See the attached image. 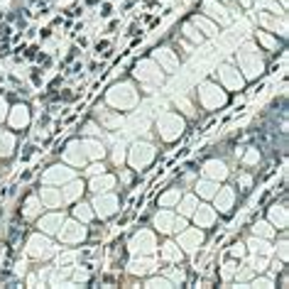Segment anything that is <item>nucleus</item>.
<instances>
[{
    "instance_id": "obj_1",
    "label": "nucleus",
    "mask_w": 289,
    "mask_h": 289,
    "mask_svg": "<svg viewBox=\"0 0 289 289\" xmlns=\"http://www.w3.org/2000/svg\"><path fill=\"white\" fill-rule=\"evenodd\" d=\"M199 98H201V103H204L206 108H216V106H223V103H225V93L218 88L216 83H204Z\"/></svg>"
},
{
    "instance_id": "obj_2",
    "label": "nucleus",
    "mask_w": 289,
    "mask_h": 289,
    "mask_svg": "<svg viewBox=\"0 0 289 289\" xmlns=\"http://www.w3.org/2000/svg\"><path fill=\"white\" fill-rule=\"evenodd\" d=\"M154 248H157V245H154V238H152V233H147V230L138 233V235L130 240V250H133V253H140V255L152 253Z\"/></svg>"
},
{
    "instance_id": "obj_3",
    "label": "nucleus",
    "mask_w": 289,
    "mask_h": 289,
    "mask_svg": "<svg viewBox=\"0 0 289 289\" xmlns=\"http://www.w3.org/2000/svg\"><path fill=\"white\" fill-rule=\"evenodd\" d=\"M30 253H32L35 257H49V255L54 253V248H52V243H49L47 238L35 235V238L30 240Z\"/></svg>"
},
{
    "instance_id": "obj_4",
    "label": "nucleus",
    "mask_w": 289,
    "mask_h": 289,
    "mask_svg": "<svg viewBox=\"0 0 289 289\" xmlns=\"http://www.w3.org/2000/svg\"><path fill=\"white\" fill-rule=\"evenodd\" d=\"M162 135L167 138V140H174L179 133H181V120L177 118V115H164L162 118Z\"/></svg>"
},
{
    "instance_id": "obj_5",
    "label": "nucleus",
    "mask_w": 289,
    "mask_h": 289,
    "mask_svg": "<svg viewBox=\"0 0 289 289\" xmlns=\"http://www.w3.org/2000/svg\"><path fill=\"white\" fill-rule=\"evenodd\" d=\"M152 157H154V149H152L149 144H138V147L133 149V154H130V162H133L135 167H143V164H147Z\"/></svg>"
},
{
    "instance_id": "obj_6",
    "label": "nucleus",
    "mask_w": 289,
    "mask_h": 289,
    "mask_svg": "<svg viewBox=\"0 0 289 289\" xmlns=\"http://www.w3.org/2000/svg\"><path fill=\"white\" fill-rule=\"evenodd\" d=\"M204 174H206V179H225L228 169L220 159H211V162L204 164Z\"/></svg>"
},
{
    "instance_id": "obj_7",
    "label": "nucleus",
    "mask_w": 289,
    "mask_h": 289,
    "mask_svg": "<svg viewBox=\"0 0 289 289\" xmlns=\"http://www.w3.org/2000/svg\"><path fill=\"white\" fill-rule=\"evenodd\" d=\"M96 211L101 218H108L115 211V196H98L96 199Z\"/></svg>"
},
{
    "instance_id": "obj_8",
    "label": "nucleus",
    "mask_w": 289,
    "mask_h": 289,
    "mask_svg": "<svg viewBox=\"0 0 289 289\" xmlns=\"http://www.w3.org/2000/svg\"><path fill=\"white\" fill-rule=\"evenodd\" d=\"M220 78L228 83V88H240L243 86V76L235 72V69H230V67H223L220 69Z\"/></svg>"
},
{
    "instance_id": "obj_9",
    "label": "nucleus",
    "mask_w": 289,
    "mask_h": 289,
    "mask_svg": "<svg viewBox=\"0 0 289 289\" xmlns=\"http://www.w3.org/2000/svg\"><path fill=\"white\" fill-rule=\"evenodd\" d=\"M154 225H157V230L169 233V230H174V216L169 211H162V214L154 216Z\"/></svg>"
},
{
    "instance_id": "obj_10",
    "label": "nucleus",
    "mask_w": 289,
    "mask_h": 289,
    "mask_svg": "<svg viewBox=\"0 0 289 289\" xmlns=\"http://www.w3.org/2000/svg\"><path fill=\"white\" fill-rule=\"evenodd\" d=\"M59 238H62V240H67V243L81 240V238H83V228H78L76 223H67V225H64V230L59 233Z\"/></svg>"
},
{
    "instance_id": "obj_11",
    "label": "nucleus",
    "mask_w": 289,
    "mask_h": 289,
    "mask_svg": "<svg viewBox=\"0 0 289 289\" xmlns=\"http://www.w3.org/2000/svg\"><path fill=\"white\" fill-rule=\"evenodd\" d=\"M10 123H12V128H25V125L30 123V113H27V108H25V106H17V108L12 110Z\"/></svg>"
},
{
    "instance_id": "obj_12",
    "label": "nucleus",
    "mask_w": 289,
    "mask_h": 289,
    "mask_svg": "<svg viewBox=\"0 0 289 289\" xmlns=\"http://www.w3.org/2000/svg\"><path fill=\"white\" fill-rule=\"evenodd\" d=\"M201 230H191V233H181V245L186 248V250H194V248H199V243H201Z\"/></svg>"
},
{
    "instance_id": "obj_13",
    "label": "nucleus",
    "mask_w": 289,
    "mask_h": 289,
    "mask_svg": "<svg viewBox=\"0 0 289 289\" xmlns=\"http://www.w3.org/2000/svg\"><path fill=\"white\" fill-rule=\"evenodd\" d=\"M216 204H218V209H220L223 214H228V211H230V206H233V189H223V191H218Z\"/></svg>"
},
{
    "instance_id": "obj_14",
    "label": "nucleus",
    "mask_w": 289,
    "mask_h": 289,
    "mask_svg": "<svg viewBox=\"0 0 289 289\" xmlns=\"http://www.w3.org/2000/svg\"><path fill=\"white\" fill-rule=\"evenodd\" d=\"M214 211L209 209V206H199V211H196V223H199V228H204V225H211L214 223Z\"/></svg>"
},
{
    "instance_id": "obj_15",
    "label": "nucleus",
    "mask_w": 289,
    "mask_h": 289,
    "mask_svg": "<svg viewBox=\"0 0 289 289\" xmlns=\"http://www.w3.org/2000/svg\"><path fill=\"white\" fill-rule=\"evenodd\" d=\"M206 10H209V15H211V17H216L218 22H223V25L230 20V15H228L220 5H216V2H206Z\"/></svg>"
},
{
    "instance_id": "obj_16",
    "label": "nucleus",
    "mask_w": 289,
    "mask_h": 289,
    "mask_svg": "<svg viewBox=\"0 0 289 289\" xmlns=\"http://www.w3.org/2000/svg\"><path fill=\"white\" fill-rule=\"evenodd\" d=\"M62 220H64V218L59 216V214L44 216L42 218V230H44V233H54V230H57V225H62Z\"/></svg>"
},
{
    "instance_id": "obj_17",
    "label": "nucleus",
    "mask_w": 289,
    "mask_h": 289,
    "mask_svg": "<svg viewBox=\"0 0 289 289\" xmlns=\"http://www.w3.org/2000/svg\"><path fill=\"white\" fill-rule=\"evenodd\" d=\"M162 257L169 260V262H179V260H181V253H179V248H177L174 243H167V245L162 248Z\"/></svg>"
},
{
    "instance_id": "obj_18",
    "label": "nucleus",
    "mask_w": 289,
    "mask_h": 289,
    "mask_svg": "<svg viewBox=\"0 0 289 289\" xmlns=\"http://www.w3.org/2000/svg\"><path fill=\"white\" fill-rule=\"evenodd\" d=\"M110 186H113V177H101V179H93L91 181V189L98 191V194H106Z\"/></svg>"
},
{
    "instance_id": "obj_19",
    "label": "nucleus",
    "mask_w": 289,
    "mask_h": 289,
    "mask_svg": "<svg viewBox=\"0 0 289 289\" xmlns=\"http://www.w3.org/2000/svg\"><path fill=\"white\" fill-rule=\"evenodd\" d=\"M152 270H154V265L149 260H135V262H130V272H135V275H147Z\"/></svg>"
},
{
    "instance_id": "obj_20",
    "label": "nucleus",
    "mask_w": 289,
    "mask_h": 289,
    "mask_svg": "<svg viewBox=\"0 0 289 289\" xmlns=\"http://www.w3.org/2000/svg\"><path fill=\"white\" fill-rule=\"evenodd\" d=\"M196 191H199L201 196L211 199V196L216 194V184H214V181H209V179H204V181H199V184H196Z\"/></svg>"
},
{
    "instance_id": "obj_21",
    "label": "nucleus",
    "mask_w": 289,
    "mask_h": 289,
    "mask_svg": "<svg viewBox=\"0 0 289 289\" xmlns=\"http://www.w3.org/2000/svg\"><path fill=\"white\" fill-rule=\"evenodd\" d=\"M44 179H49V181H52V179H62V181H64V179H72V172H69L67 167H52V172H49Z\"/></svg>"
},
{
    "instance_id": "obj_22",
    "label": "nucleus",
    "mask_w": 289,
    "mask_h": 289,
    "mask_svg": "<svg viewBox=\"0 0 289 289\" xmlns=\"http://www.w3.org/2000/svg\"><path fill=\"white\" fill-rule=\"evenodd\" d=\"M10 152H12V135L5 133L0 135V157H10Z\"/></svg>"
},
{
    "instance_id": "obj_23",
    "label": "nucleus",
    "mask_w": 289,
    "mask_h": 289,
    "mask_svg": "<svg viewBox=\"0 0 289 289\" xmlns=\"http://www.w3.org/2000/svg\"><path fill=\"white\" fill-rule=\"evenodd\" d=\"M194 25H196L199 30H204V35H214V32H216V25L209 22L206 17H194Z\"/></svg>"
},
{
    "instance_id": "obj_24",
    "label": "nucleus",
    "mask_w": 289,
    "mask_h": 289,
    "mask_svg": "<svg viewBox=\"0 0 289 289\" xmlns=\"http://www.w3.org/2000/svg\"><path fill=\"white\" fill-rule=\"evenodd\" d=\"M154 57H157V62H162L167 69H174V64H177V62H174V57L169 54V49H159Z\"/></svg>"
},
{
    "instance_id": "obj_25",
    "label": "nucleus",
    "mask_w": 289,
    "mask_h": 289,
    "mask_svg": "<svg viewBox=\"0 0 289 289\" xmlns=\"http://www.w3.org/2000/svg\"><path fill=\"white\" fill-rule=\"evenodd\" d=\"M270 218H272V223H277L280 228H285V223H287V214H285V209L280 206V211H277V206L272 209V214H270Z\"/></svg>"
},
{
    "instance_id": "obj_26",
    "label": "nucleus",
    "mask_w": 289,
    "mask_h": 289,
    "mask_svg": "<svg viewBox=\"0 0 289 289\" xmlns=\"http://www.w3.org/2000/svg\"><path fill=\"white\" fill-rule=\"evenodd\" d=\"M177 201H179V189H172L169 194H164V196H162V201H159V204H162V206H172V204H177Z\"/></svg>"
},
{
    "instance_id": "obj_27",
    "label": "nucleus",
    "mask_w": 289,
    "mask_h": 289,
    "mask_svg": "<svg viewBox=\"0 0 289 289\" xmlns=\"http://www.w3.org/2000/svg\"><path fill=\"white\" fill-rule=\"evenodd\" d=\"M81 189H83V186H81L78 181H73L72 186H67V191H64V199H67V201H72V199H76V196L81 194Z\"/></svg>"
},
{
    "instance_id": "obj_28",
    "label": "nucleus",
    "mask_w": 289,
    "mask_h": 289,
    "mask_svg": "<svg viewBox=\"0 0 289 289\" xmlns=\"http://www.w3.org/2000/svg\"><path fill=\"white\" fill-rule=\"evenodd\" d=\"M194 209H196V199H194V196L184 199V204H181V214H184V216H191V214H194Z\"/></svg>"
},
{
    "instance_id": "obj_29",
    "label": "nucleus",
    "mask_w": 289,
    "mask_h": 289,
    "mask_svg": "<svg viewBox=\"0 0 289 289\" xmlns=\"http://www.w3.org/2000/svg\"><path fill=\"white\" fill-rule=\"evenodd\" d=\"M86 154L88 157H103V149L98 143H86Z\"/></svg>"
},
{
    "instance_id": "obj_30",
    "label": "nucleus",
    "mask_w": 289,
    "mask_h": 289,
    "mask_svg": "<svg viewBox=\"0 0 289 289\" xmlns=\"http://www.w3.org/2000/svg\"><path fill=\"white\" fill-rule=\"evenodd\" d=\"M255 235H262V238H272V228L267 223H257L255 225Z\"/></svg>"
},
{
    "instance_id": "obj_31",
    "label": "nucleus",
    "mask_w": 289,
    "mask_h": 289,
    "mask_svg": "<svg viewBox=\"0 0 289 289\" xmlns=\"http://www.w3.org/2000/svg\"><path fill=\"white\" fill-rule=\"evenodd\" d=\"M76 218H81V220H91V211H88V206H76Z\"/></svg>"
},
{
    "instance_id": "obj_32",
    "label": "nucleus",
    "mask_w": 289,
    "mask_h": 289,
    "mask_svg": "<svg viewBox=\"0 0 289 289\" xmlns=\"http://www.w3.org/2000/svg\"><path fill=\"white\" fill-rule=\"evenodd\" d=\"M250 248H253L255 253H267V250H270V248H267L262 240H257V238H255V240H250Z\"/></svg>"
},
{
    "instance_id": "obj_33",
    "label": "nucleus",
    "mask_w": 289,
    "mask_h": 289,
    "mask_svg": "<svg viewBox=\"0 0 289 289\" xmlns=\"http://www.w3.org/2000/svg\"><path fill=\"white\" fill-rule=\"evenodd\" d=\"M184 35H186V37H191L194 42H201V39H204L199 32H194V27H191V25H186V27H184Z\"/></svg>"
},
{
    "instance_id": "obj_34",
    "label": "nucleus",
    "mask_w": 289,
    "mask_h": 289,
    "mask_svg": "<svg viewBox=\"0 0 289 289\" xmlns=\"http://www.w3.org/2000/svg\"><path fill=\"white\" fill-rule=\"evenodd\" d=\"M257 159H260V154H257V149H250V152H248V157H245V162H248V164H255Z\"/></svg>"
},
{
    "instance_id": "obj_35",
    "label": "nucleus",
    "mask_w": 289,
    "mask_h": 289,
    "mask_svg": "<svg viewBox=\"0 0 289 289\" xmlns=\"http://www.w3.org/2000/svg\"><path fill=\"white\" fill-rule=\"evenodd\" d=\"M35 211H37V199H30V204H27V216H35Z\"/></svg>"
},
{
    "instance_id": "obj_36",
    "label": "nucleus",
    "mask_w": 289,
    "mask_h": 289,
    "mask_svg": "<svg viewBox=\"0 0 289 289\" xmlns=\"http://www.w3.org/2000/svg\"><path fill=\"white\" fill-rule=\"evenodd\" d=\"M149 287H172V285H169L167 280H152V282H149Z\"/></svg>"
},
{
    "instance_id": "obj_37",
    "label": "nucleus",
    "mask_w": 289,
    "mask_h": 289,
    "mask_svg": "<svg viewBox=\"0 0 289 289\" xmlns=\"http://www.w3.org/2000/svg\"><path fill=\"white\" fill-rule=\"evenodd\" d=\"M260 39H262V42H265L267 47H277V42H275L272 37H267V35H260Z\"/></svg>"
},
{
    "instance_id": "obj_38",
    "label": "nucleus",
    "mask_w": 289,
    "mask_h": 289,
    "mask_svg": "<svg viewBox=\"0 0 289 289\" xmlns=\"http://www.w3.org/2000/svg\"><path fill=\"white\" fill-rule=\"evenodd\" d=\"M88 172H91V174H103V164H93Z\"/></svg>"
},
{
    "instance_id": "obj_39",
    "label": "nucleus",
    "mask_w": 289,
    "mask_h": 289,
    "mask_svg": "<svg viewBox=\"0 0 289 289\" xmlns=\"http://www.w3.org/2000/svg\"><path fill=\"white\" fill-rule=\"evenodd\" d=\"M233 255H238V257H243V255H245V250H243V245H235V248H233Z\"/></svg>"
},
{
    "instance_id": "obj_40",
    "label": "nucleus",
    "mask_w": 289,
    "mask_h": 289,
    "mask_svg": "<svg viewBox=\"0 0 289 289\" xmlns=\"http://www.w3.org/2000/svg\"><path fill=\"white\" fill-rule=\"evenodd\" d=\"M2 118H5V101L0 98V120H2Z\"/></svg>"
}]
</instances>
